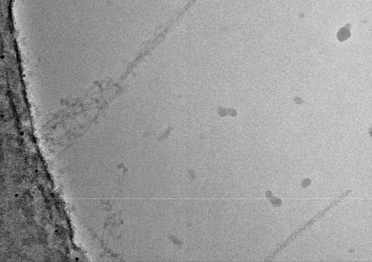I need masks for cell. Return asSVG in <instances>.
<instances>
[{"mask_svg": "<svg viewBox=\"0 0 372 262\" xmlns=\"http://www.w3.org/2000/svg\"><path fill=\"white\" fill-rule=\"evenodd\" d=\"M351 25L350 24H347L345 26L341 28L338 31L337 39L340 42H344L351 36V33L350 31Z\"/></svg>", "mask_w": 372, "mask_h": 262, "instance_id": "cell-1", "label": "cell"}, {"mask_svg": "<svg viewBox=\"0 0 372 262\" xmlns=\"http://www.w3.org/2000/svg\"><path fill=\"white\" fill-rule=\"evenodd\" d=\"M311 180L309 179H304V180L302 181V187H303V188H305L309 185H310L311 184Z\"/></svg>", "mask_w": 372, "mask_h": 262, "instance_id": "cell-2", "label": "cell"}]
</instances>
